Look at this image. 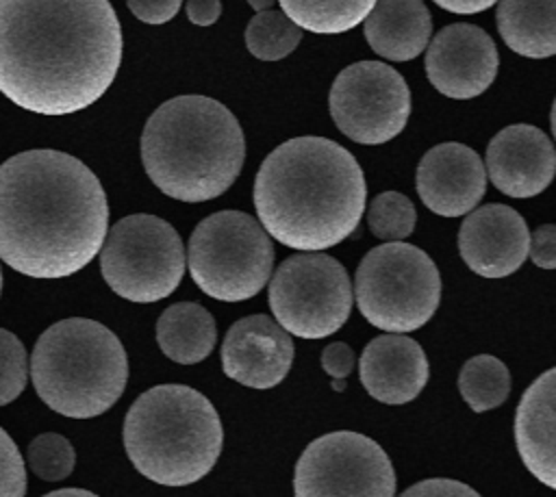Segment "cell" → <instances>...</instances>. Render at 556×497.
Instances as JSON below:
<instances>
[{
	"label": "cell",
	"mask_w": 556,
	"mask_h": 497,
	"mask_svg": "<svg viewBox=\"0 0 556 497\" xmlns=\"http://www.w3.org/2000/svg\"><path fill=\"white\" fill-rule=\"evenodd\" d=\"M224 430L215 406L185 384L141 393L124 419V447L135 469L163 486L202 480L222 454Z\"/></svg>",
	"instance_id": "cell-5"
},
{
	"label": "cell",
	"mask_w": 556,
	"mask_h": 497,
	"mask_svg": "<svg viewBox=\"0 0 556 497\" xmlns=\"http://www.w3.org/2000/svg\"><path fill=\"white\" fill-rule=\"evenodd\" d=\"M245 139L237 117L206 95L163 102L146 122L141 161L148 178L169 197L206 202L237 180Z\"/></svg>",
	"instance_id": "cell-4"
},
{
	"label": "cell",
	"mask_w": 556,
	"mask_h": 497,
	"mask_svg": "<svg viewBox=\"0 0 556 497\" xmlns=\"http://www.w3.org/2000/svg\"><path fill=\"white\" fill-rule=\"evenodd\" d=\"M187 263L202 293L222 302H243L267 284L274 245L252 215L219 211L195 226L189 239Z\"/></svg>",
	"instance_id": "cell-8"
},
{
	"label": "cell",
	"mask_w": 556,
	"mask_h": 497,
	"mask_svg": "<svg viewBox=\"0 0 556 497\" xmlns=\"http://www.w3.org/2000/svg\"><path fill=\"white\" fill-rule=\"evenodd\" d=\"M100 250L104 282L128 302H159L174 293L185 273L180 234L154 215L137 213L115 221Z\"/></svg>",
	"instance_id": "cell-9"
},
{
	"label": "cell",
	"mask_w": 556,
	"mask_h": 497,
	"mask_svg": "<svg viewBox=\"0 0 556 497\" xmlns=\"http://www.w3.org/2000/svg\"><path fill=\"white\" fill-rule=\"evenodd\" d=\"M376 0H278L282 13L300 28L339 35L358 26Z\"/></svg>",
	"instance_id": "cell-23"
},
{
	"label": "cell",
	"mask_w": 556,
	"mask_h": 497,
	"mask_svg": "<svg viewBox=\"0 0 556 497\" xmlns=\"http://www.w3.org/2000/svg\"><path fill=\"white\" fill-rule=\"evenodd\" d=\"M276 0H248V4L258 13V11H267Z\"/></svg>",
	"instance_id": "cell-37"
},
{
	"label": "cell",
	"mask_w": 556,
	"mask_h": 497,
	"mask_svg": "<svg viewBox=\"0 0 556 497\" xmlns=\"http://www.w3.org/2000/svg\"><path fill=\"white\" fill-rule=\"evenodd\" d=\"M28 380V358L22 341L0 328V406L17 399Z\"/></svg>",
	"instance_id": "cell-28"
},
{
	"label": "cell",
	"mask_w": 556,
	"mask_h": 497,
	"mask_svg": "<svg viewBox=\"0 0 556 497\" xmlns=\"http://www.w3.org/2000/svg\"><path fill=\"white\" fill-rule=\"evenodd\" d=\"M430 85L454 100L484 93L497 74V48L486 30L473 24H450L426 46Z\"/></svg>",
	"instance_id": "cell-13"
},
{
	"label": "cell",
	"mask_w": 556,
	"mask_h": 497,
	"mask_svg": "<svg viewBox=\"0 0 556 497\" xmlns=\"http://www.w3.org/2000/svg\"><path fill=\"white\" fill-rule=\"evenodd\" d=\"M495 20L513 52L528 59L556 52V0H500Z\"/></svg>",
	"instance_id": "cell-21"
},
{
	"label": "cell",
	"mask_w": 556,
	"mask_h": 497,
	"mask_svg": "<svg viewBox=\"0 0 556 497\" xmlns=\"http://www.w3.org/2000/svg\"><path fill=\"white\" fill-rule=\"evenodd\" d=\"M50 497H63V495H83V497H91L93 493L91 490H85V488H59V490H52V493H48Z\"/></svg>",
	"instance_id": "cell-36"
},
{
	"label": "cell",
	"mask_w": 556,
	"mask_h": 497,
	"mask_svg": "<svg viewBox=\"0 0 556 497\" xmlns=\"http://www.w3.org/2000/svg\"><path fill=\"white\" fill-rule=\"evenodd\" d=\"M365 391L382 404L413 402L428 382V358L421 345L402 332L371 339L358 360Z\"/></svg>",
	"instance_id": "cell-18"
},
{
	"label": "cell",
	"mask_w": 556,
	"mask_h": 497,
	"mask_svg": "<svg viewBox=\"0 0 556 497\" xmlns=\"http://www.w3.org/2000/svg\"><path fill=\"white\" fill-rule=\"evenodd\" d=\"M122 50L109 0H0V93L30 113L91 106L115 80Z\"/></svg>",
	"instance_id": "cell-1"
},
{
	"label": "cell",
	"mask_w": 556,
	"mask_h": 497,
	"mask_svg": "<svg viewBox=\"0 0 556 497\" xmlns=\"http://www.w3.org/2000/svg\"><path fill=\"white\" fill-rule=\"evenodd\" d=\"M26 493V467L13 438L0 428V497Z\"/></svg>",
	"instance_id": "cell-29"
},
{
	"label": "cell",
	"mask_w": 556,
	"mask_h": 497,
	"mask_svg": "<svg viewBox=\"0 0 556 497\" xmlns=\"http://www.w3.org/2000/svg\"><path fill=\"white\" fill-rule=\"evenodd\" d=\"M109 230L98 176L59 150H28L0 165V258L30 278H65L100 252Z\"/></svg>",
	"instance_id": "cell-2"
},
{
	"label": "cell",
	"mask_w": 556,
	"mask_h": 497,
	"mask_svg": "<svg viewBox=\"0 0 556 497\" xmlns=\"http://www.w3.org/2000/svg\"><path fill=\"white\" fill-rule=\"evenodd\" d=\"M321 367L330 378H348L354 369V352L348 343H330L321 352Z\"/></svg>",
	"instance_id": "cell-33"
},
{
	"label": "cell",
	"mask_w": 556,
	"mask_h": 497,
	"mask_svg": "<svg viewBox=\"0 0 556 497\" xmlns=\"http://www.w3.org/2000/svg\"><path fill=\"white\" fill-rule=\"evenodd\" d=\"M302 41V28L282 11H258L245 28V46L261 61H278L289 56Z\"/></svg>",
	"instance_id": "cell-25"
},
{
	"label": "cell",
	"mask_w": 556,
	"mask_h": 497,
	"mask_svg": "<svg viewBox=\"0 0 556 497\" xmlns=\"http://www.w3.org/2000/svg\"><path fill=\"white\" fill-rule=\"evenodd\" d=\"M530 230L526 219L506 204H484L469 213L458 230L465 265L482 278L515 273L528 258Z\"/></svg>",
	"instance_id": "cell-15"
},
{
	"label": "cell",
	"mask_w": 556,
	"mask_h": 497,
	"mask_svg": "<svg viewBox=\"0 0 556 497\" xmlns=\"http://www.w3.org/2000/svg\"><path fill=\"white\" fill-rule=\"evenodd\" d=\"M554 382L556 369H547L523 393L515 415V443L528 471L545 486H556L554 458Z\"/></svg>",
	"instance_id": "cell-19"
},
{
	"label": "cell",
	"mask_w": 556,
	"mask_h": 497,
	"mask_svg": "<svg viewBox=\"0 0 556 497\" xmlns=\"http://www.w3.org/2000/svg\"><path fill=\"white\" fill-rule=\"evenodd\" d=\"M458 391L473 412L493 410L504 404L510 393L508 367L491 354L473 356L458 373Z\"/></svg>",
	"instance_id": "cell-24"
},
{
	"label": "cell",
	"mask_w": 556,
	"mask_h": 497,
	"mask_svg": "<svg viewBox=\"0 0 556 497\" xmlns=\"http://www.w3.org/2000/svg\"><path fill=\"white\" fill-rule=\"evenodd\" d=\"M217 341L213 315L195 302L167 306L156 321V343L161 352L180 365L204 360Z\"/></svg>",
	"instance_id": "cell-22"
},
{
	"label": "cell",
	"mask_w": 556,
	"mask_h": 497,
	"mask_svg": "<svg viewBox=\"0 0 556 497\" xmlns=\"http://www.w3.org/2000/svg\"><path fill=\"white\" fill-rule=\"evenodd\" d=\"M497 0H434L441 9L458 15H471V13H482L489 7H493Z\"/></svg>",
	"instance_id": "cell-35"
},
{
	"label": "cell",
	"mask_w": 556,
	"mask_h": 497,
	"mask_svg": "<svg viewBox=\"0 0 556 497\" xmlns=\"http://www.w3.org/2000/svg\"><path fill=\"white\" fill-rule=\"evenodd\" d=\"M0 291H2V271H0Z\"/></svg>",
	"instance_id": "cell-38"
},
{
	"label": "cell",
	"mask_w": 556,
	"mask_h": 497,
	"mask_svg": "<svg viewBox=\"0 0 556 497\" xmlns=\"http://www.w3.org/2000/svg\"><path fill=\"white\" fill-rule=\"evenodd\" d=\"M269 308L300 339L330 336L352 310L350 276L337 258L317 250L293 254L269 280Z\"/></svg>",
	"instance_id": "cell-10"
},
{
	"label": "cell",
	"mask_w": 556,
	"mask_h": 497,
	"mask_svg": "<svg viewBox=\"0 0 556 497\" xmlns=\"http://www.w3.org/2000/svg\"><path fill=\"white\" fill-rule=\"evenodd\" d=\"M293 362L289 332L267 315L235 321L222 343L224 373L250 388H271L285 380Z\"/></svg>",
	"instance_id": "cell-14"
},
{
	"label": "cell",
	"mask_w": 556,
	"mask_h": 497,
	"mask_svg": "<svg viewBox=\"0 0 556 497\" xmlns=\"http://www.w3.org/2000/svg\"><path fill=\"white\" fill-rule=\"evenodd\" d=\"M556 152L549 137L530 124L500 130L486 148V174L510 197H532L554 178Z\"/></svg>",
	"instance_id": "cell-17"
},
{
	"label": "cell",
	"mask_w": 556,
	"mask_h": 497,
	"mask_svg": "<svg viewBox=\"0 0 556 497\" xmlns=\"http://www.w3.org/2000/svg\"><path fill=\"white\" fill-rule=\"evenodd\" d=\"M528 256L536 267H543V269L556 267V226L554 224H543L530 234Z\"/></svg>",
	"instance_id": "cell-30"
},
{
	"label": "cell",
	"mask_w": 556,
	"mask_h": 497,
	"mask_svg": "<svg viewBox=\"0 0 556 497\" xmlns=\"http://www.w3.org/2000/svg\"><path fill=\"white\" fill-rule=\"evenodd\" d=\"M354 297L374 328L404 334L426 326L439 308L441 276L424 250L389 241L358 263Z\"/></svg>",
	"instance_id": "cell-7"
},
{
	"label": "cell",
	"mask_w": 556,
	"mask_h": 497,
	"mask_svg": "<svg viewBox=\"0 0 556 497\" xmlns=\"http://www.w3.org/2000/svg\"><path fill=\"white\" fill-rule=\"evenodd\" d=\"M415 184L421 202L441 217H460L476 208L486 191L482 158L463 143L430 148L417 167Z\"/></svg>",
	"instance_id": "cell-16"
},
{
	"label": "cell",
	"mask_w": 556,
	"mask_h": 497,
	"mask_svg": "<svg viewBox=\"0 0 556 497\" xmlns=\"http://www.w3.org/2000/svg\"><path fill=\"white\" fill-rule=\"evenodd\" d=\"M404 495H421V497H467V495H478L471 486L458 482V480H445V477H434V480H424L417 482L415 486L406 488Z\"/></svg>",
	"instance_id": "cell-32"
},
{
	"label": "cell",
	"mask_w": 556,
	"mask_h": 497,
	"mask_svg": "<svg viewBox=\"0 0 556 497\" xmlns=\"http://www.w3.org/2000/svg\"><path fill=\"white\" fill-rule=\"evenodd\" d=\"M358 161L326 137H295L261 163L254 178L258 224L278 243L315 252L348 239L365 213Z\"/></svg>",
	"instance_id": "cell-3"
},
{
	"label": "cell",
	"mask_w": 556,
	"mask_h": 497,
	"mask_svg": "<svg viewBox=\"0 0 556 497\" xmlns=\"http://www.w3.org/2000/svg\"><path fill=\"white\" fill-rule=\"evenodd\" d=\"M363 22L369 48L389 61L419 56L432 33V20L421 0H376Z\"/></svg>",
	"instance_id": "cell-20"
},
{
	"label": "cell",
	"mask_w": 556,
	"mask_h": 497,
	"mask_svg": "<svg viewBox=\"0 0 556 497\" xmlns=\"http://www.w3.org/2000/svg\"><path fill=\"white\" fill-rule=\"evenodd\" d=\"M417 221L413 202L397 191L378 193L367 211V226L374 237L384 241L406 239Z\"/></svg>",
	"instance_id": "cell-26"
},
{
	"label": "cell",
	"mask_w": 556,
	"mask_h": 497,
	"mask_svg": "<svg viewBox=\"0 0 556 497\" xmlns=\"http://www.w3.org/2000/svg\"><path fill=\"white\" fill-rule=\"evenodd\" d=\"M328 109L348 139L378 145L404 130L410 115V91L404 76L391 65L358 61L334 78Z\"/></svg>",
	"instance_id": "cell-12"
},
{
	"label": "cell",
	"mask_w": 556,
	"mask_h": 497,
	"mask_svg": "<svg viewBox=\"0 0 556 497\" xmlns=\"http://www.w3.org/2000/svg\"><path fill=\"white\" fill-rule=\"evenodd\" d=\"M130 13L146 24H165L178 11L182 0H126Z\"/></svg>",
	"instance_id": "cell-31"
},
{
	"label": "cell",
	"mask_w": 556,
	"mask_h": 497,
	"mask_svg": "<svg viewBox=\"0 0 556 497\" xmlns=\"http://www.w3.org/2000/svg\"><path fill=\"white\" fill-rule=\"evenodd\" d=\"M30 380L41 402L54 412L72 419L98 417L126 388V349L106 326L70 317L37 339Z\"/></svg>",
	"instance_id": "cell-6"
},
{
	"label": "cell",
	"mask_w": 556,
	"mask_h": 497,
	"mask_svg": "<svg viewBox=\"0 0 556 497\" xmlns=\"http://www.w3.org/2000/svg\"><path fill=\"white\" fill-rule=\"evenodd\" d=\"M222 15L219 0H187V17L195 26H211Z\"/></svg>",
	"instance_id": "cell-34"
},
{
	"label": "cell",
	"mask_w": 556,
	"mask_h": 497,
	"mask_svg": "<svg viewBox=\"0 0 556 497\" xmlns=\"http://www.w3.org/2000/svg\"><path fill=\"white\" fill-rule=\"evenodd\" d=\"M28 464L33 473L46 482H59L65 480L74 471L76 454L72 443L54 432L39 434L33 438L26 451Z\"/></svg>",
	"instance_id": "cell-27"
},
{
	"label": "cell",
	"mask_w": 556,
	"mask_h": 497,
	"mask_svg": "<svg viewBox=\"0 0 556 497\" xmlns=\"http://www.w3.org/2000/svg\"><path fill=\"white\" fill-rule=\"evenodd\" d=\"M300 497L328 495H395V473L384 449L358 432H330L306 445L295 473Z\"/></svg>",
	"instance_id": "cell-11"
}]
</instances>
